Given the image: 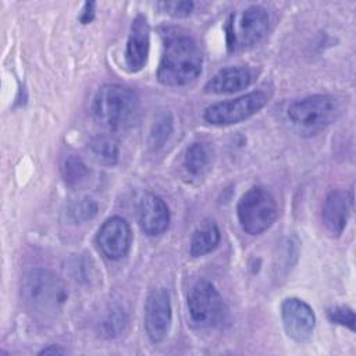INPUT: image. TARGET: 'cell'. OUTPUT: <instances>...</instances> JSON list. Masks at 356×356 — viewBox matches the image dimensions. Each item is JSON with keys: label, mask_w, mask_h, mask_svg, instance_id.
Returning <instances> with one entry per match:
<instances>
[{"label": "cell", "mask_w": 356, "mask_h": 356, "mask_svg": "<svg viewBox=\"0 0 356 356\" xmlns=\"http://www.w3.org/2000/svg\"><path fill=\"white\" fill-rule=\"evenodd\" d=\"M203 56L196 40L188 35L170 36L157 68V79L165 86H184L202 72Z\"/></svg>", "instance_id": "6da1fadb"}, {"label": "cell", "mask_w": 356, "mask_h": 356, "mask_svg": "<svg viewBox=\"0 0 356 356\" xmlns=\"http://www.w3.org/2000/svg\"><path fill=\"white\" fill-rule=\"evenodd\" d=\"M92 113L100 127L108 132H121L136 122L139 97L128 86L107 83L96 92Z\"/></svg>", "instance_id": "7a4b0ae2"}, {"label": "cell", "mask_w": 356, "mask_h": 356, "mask_svg": "<svg viewBox=\"0 0 356 356\" xmlns=\"http://www.w3.org/2000/svg\"><path fill=\"white\" fill-rule=\"evenodd\" d=\"M21 295L26 307L36 316L53 317L64 307L68 291L56 273L47 268H35L25 274Z\"/></svg>", "instance_id": "3957f363"}, {"label": "cell", "mask_w": 356, "mask_h": 356, "mask_svg": "<svg viewBox=\"0 0 356 356\" xmlns=\"http://www.w3.org/2000/svg\"><path fill=\"white\" fill-rule=\"evenodd\" d=\"M339 114V103L331 95H313L292 102L286 108L289 121L306 134H317Z\"/></svg>", "instance_id": "277c9868"}, {"label": "cell", "mask_w": 356, "mask_h": 356, "mask_svg": "<svg viewBox=\"0 0 356 356\" xmlns=\"http://www.w3.org/2000/svg\"><path fill=\"white\" fill-rule=\"evenodd\" d=\"M236 213L242 229L259 235L274 224L278 214L277 202L267 188L256 185L241 196Z\"/></svg>", "instance_id": "5b68a950"}, {"label": "cell", "mask_w": 356, "mask_h": 356, "mask_svg": "<svg viewBox=\"0 0 356 356\" xmlns=\"http://www.w3.org/2000/svg\"><path fill=\"white\" fill-rule=\"evenodd\" d=\"M268 13L261 6H250L241 14H232L227 24V46L229 51L257 44L268 31Z\"/></svg>", "instance_id": "8992f818"}, {"label": "cell", "mask_w": 356, "mask_h": 356, "mask_svg": "<svg viewBox=\"0 0 356 356\" xmlns=\"http://www.w3.org/2000/svg\"><path fill=\"white\" fill-rule=\"evenodd\" d=\"M188 313L197 328H216L222 324L227 307L216 286L206 281H197L188 295Z\"/></svg>", "instance_id": "52a82bcc"}, {"label": "cell", "mask_w": 356, "mask_h": 356, "mask_svg": "<svg viewBox=\"0 0 356 356\" xmlns=\"http://www.w3.org/2000/svg\"><path fill=\"white\" fill-rule=\"evenodd\" d=\"M268 99L270 93L267 90H253L239 97L209 106L203 113V118L213 125L238 124L261 110L268 103Z\"/></svg>", "instance_id": "ba28073f"}, {"label": "cell", "mask_w": 356, "mask_h": 356, "mask_svg": "<svg viewBox=\"0 0 356 356\" xmlns=\"http://www.w3.org/2000/svg\"><path fill=\"white\" fill-rule=\"evenodd\" d=\"M172 321V307L170 293L164 288L149 293L145 303V330L149 339L159 343L168 335Z\"/></svg>", "instance_id": "9c48e42d"}, {"label": "cell", "mask_w": 356, "mask_h": 356, "mask_svg": "<svg viewBox=\"0 0 356 356\" xmlns=\"http://www.w3.org/2000/svg\"><path fill=\"white\" fill-rule=\"evenodd\" d=\"M282 325L286 335L296 342H307L316 327L313 309L299 298H286L281 305Z\"/></svg>", "instance_id": "30bf717a"}, {"label": "cell", "mask_w": 356, "mask_h": 356, "mask_svg": "<svg viewBox=\"0 0 356 356\" xmlns=\"http://www.w3.org/2000/svg\"><path fill=\"white\" fill-rule=\"evenodd\" d=\"M96 243L108 260H120L125 257L132 243L129 224L118 216L107 218L97 231Z\"/></svg>", "instance_id": "8fae6325"}, {"label": "cell", "mask_w": 356, "mask_h": 356, "mask_svg": "<svg viewBox=\"0 0 356 356\" xmlns=\"http://www.w3.org/2000/svg\"><path fill=\"white\" fill-rule=\"evenodd\" d=\"M138 220L142 231L146 235H161L170 225L168 206L160 196L146 193L139 202Z\"/></svg>", "instance_id": "7c38bea8"}, {"label": "cell", "mask_w": 356, "mask_h": 356, "mask_svg": "<svg viewBox=\"0 0 356 356\" xmlns=\"http://www.w3.org/2000/svg\"><path fill=\"white\" fill-rule=\"evenodd\" d=\"M150 31L149 24L143 15H136L131 25V32L125 49V64L131 72L140 71L149 56Z\"/></svg>", "instance_id": "4fadbf2b"}, {"label": "cell", "mask_w": 356, "mask_h": 356, "mask_svg": "<svg viewBox=\"0 0 356 356\" xmlns=\"http://www.w3.org/2000/svg\"><path fill=\"white\" fill-rule=\"evenodd\" d=\"M350 203L352 197L346 191L335 189L327 195L321 209V218L325 229L331 235L338 236L345 229L350 211Z\"/></svg>", "instance_id": "5bb4252c"}, {"label": "cell", "mask_w": 356, "mask_h": 356, "mask_svg": "<svg viewBox=\"0 0 356 356\" xmlns=\"http://www.w3.org/2000/svg\"><path fill=\"white\" fill-rule=\"evenodd\" d=\"M253 75L248 67H225L211 76L204 85V92L211 95L235 93L252 83Z\"/></svg>", "instance_id": "9a60e30c"}, {"label": "cell", "mask_w": 356, "mask_h": 356, "mask_svg": "<svg viewBox=\"0 0 356 356\" xmlns=\"http://www.w3.org/2000/svg\"><path fill=\"white\" fill-rule=\"evenodd\" d=\"M220 229L214 221L203 222L192 235L189 243V252L193 257L204 256L213 252L220 243Z\"/></svg>", "instance_id": "2e32d148"}, {"label": "cell", "mask_w": 356, "mask_h": 356, "mask_svg": "<svg viewBox=\"0 0 356 356\" xmlns=\"http://www.w3.org/2000/svg\"><path fill=\"white\" fill-rule=\"evenodd\" d=\"M93 157L106 165H114L118 161V140L111 134H100L93 136L88 145Z\"/></svg>", "instance_id": "e0dca14e"}, {"label": "cell", "mask_w": 356, "mask_h": 356, "mask_svg": "<svg viewBox=\"0 0 356 356\" xmlns=\"http://www.w3.org/2000/svg\"><path fill=\"white\" fill-rule=\"evenodd\" d=\"M209 147L202 142L192 143L184 156V167L191 175H202L210 165Z\"/></svg>", "instance_id": "ac0fdd59"}, {"label": "cell", "mask_w": 356, "mask_h": 356, "mask_svg": "<svg viewBox=\"0 0 356 356\" xmlns=\"http://www.w3.org/2000/svg\"><path fill=\"white\" fill-rule=\"evenodd\" d=\"M61 174L67 185L76 188L83 185L88 181L90 171L81 157L75 154H70L63 161Z\"/></svg>", "instance_id": "d6986e66"}, {"label": "cell", "mask_w": 356, "mask_h": 356, "mask_svg": "<svg viewBox=\"0 0 356 356\" xmlns=\"http://www.w3.org/2000/svg\"><path fill=\"white\" fill-rule=\"evenodd\" d=\"M172 134V117L168 111L159 114L152 125L149 134V146L150 149L161 147Z\"/></svg>", "instance_id": "ffe728a7"}, {"label": "cell", "mask_w": 356, "mask_h": 356, "mask_svg": "<svg viewBox=\"0 0 356 356\" xmlns=\"http://www.w3.org/2000/svg\"><path fill=\"white\" fill-rule=\"evenodd\" d=\"M97 203L93 199L82 197L71 204L70 214L75 221L85 222L88 220H92L97 214Z\"/></svg>", "instance_id": "44dd1931"}, {"label": "cell", "mask_w": 356, "mask_h": 356, "mask_svg": "<svg viewBox=\"0 0 356 356\" xmlns=\"http://www.w3.org/2000/svg\"><path fill=\"white\" fill-rule=\"evenodd\" d=\"M127 324V316L121 309H113L103 320V332L108 338L118 335Z\"/></svg>", "instance_id": "7402d4cb"}, {"label": "cell", "mask_w": 356, "mask_h": 356, "mask_svg": "<svg viewBox=\"0 0 356 356\" xmlns=\"http://www.w3.org/2000/svg\"><path fill=\"white\" fill-rule=\"evenodd\" d=\"M328 318L339 325L348 327L349 330H355V313L352 309L345 306H338L328 312Z\"/></svg>", "instance_id": "603a6c76"}, {"label": "cell", "mask_w": 356, "mask_h": 356, "mask_svg": "<svg viewBox=\"0 0 356 356\" xmlns=\"http://www.w3.org/2000/svg\"><path fill=\"white\" fill-rule=\"evenodd\" d=\"M159 6L163 8V11L177 18L188 17L195 7L193 1H163Z\"/></svg>", "instance_id": "cb8c5ba5"}, {"label": "cell", "mask_w": 356, "mask_h": 356, "mask_svg": "<svg viewBox=\"0 0 356 356\" xmlns=\"http://www.w3.org/2000/svg\"><path fill=\"white\" fill-rule=\"evenodd\" d=\"M95 7H96V3H93V1L85 3L83 10H82V14H81V17H79V19H81L82 24H89V22L95 18Z\"/></svg>", "instance_id": "d4e9b609"}, {"label": "cell", "mask_w": 356, "mask_h": 356, "mask_svg": "<svg viewBox=\"0 0 356 356\" xmlns=\"http://www.w3.org/2000/svg\"><path fill=\"white\" fill-rule=\"evenodd\" d=\"M65 350L57 345H50L47 348H43L39 355H64Z\"/></svg>", "instance_id": "484cf974"}]
</instances>
